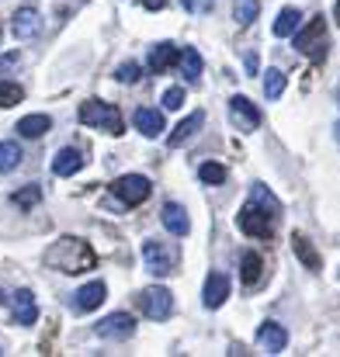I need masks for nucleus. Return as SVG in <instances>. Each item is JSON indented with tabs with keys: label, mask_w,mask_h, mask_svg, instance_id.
Instances as JSON below:
<instances>
[{
	"label": "nucleus",
	"mask_w": 340,
	"mask_h": 357,
	"mask_svg": "<svg viewBox=\"0 0 340 357\" xmlns=\"http://www.w3.org/2000/svg\"><path fill=\"white\" fill-rule=\"evenodd\" d=\"M334 128H337V142H340V119H337V125H334Z\"/></svg>",
	"instance_id": "58836bf2"
},
{
	"label": "nucleus",
	"mask_w": 340,
	"mask_h": 357,
	"mask_svg": "<svg viewBox=\"0 0 340 357\" xmlns=\"http://www.w3.org/2000/svg\"><path fill=\"white\" fill-rule=\"evenodd\" d=\"M299 24H302V14H299L295 7H285V10L278 14V21H274V38H288Z\"/></svg>",
	"instance_id": "b1692460"
},
{
	"label": "nucleus",
	"mask_w": 340,
	"mask_h": 357,
	"mask_svg": "<svg viewBox=\"0 0 340 357\" xmlns=\"http://www.w3.org/2000/svg\"><path fill=\"white\" fill-rule=\"evenodd\" d=\"M45 260H49L56 271H63V274H84V271H91V267L98 264L91 243H87V239H77V236H63L45 253Z\"/></svg>",
	"instance_id": "f257e3e1"
},
{
	"label": "nucleus",
	"mask_w": 340,
	"mask_h": 357,
	"mask_svg": "<svg viewBox=\"0 0 340 357\" xmlns=\"http://www.w3.org/2000/svg\"><path fill=\"white\" fill-rule=\"evenodd\" d=\"M94 333H98L101 340H128V337L135 333V319H132L128 312H112L108 319H101V323L94 326Z\"/></svg>",
	"instance_id": "6e6552de"
},
{
	"label": "nucleus",
	"mask_w": 340,
	"mask_h": 357,
	"mask_svg": "<svg viewBox=\"0 0 340 357\" xmlns=\"http://www.w3.org/2000/svg\"><path fill=\"white\" fill-rule=\"evenodd\" d=\"M167 0H142V7H149V10H160Z\"/></svg>",
	"instance_id": "f704fd0d"
},
{
	"label": "nucleus",
	"mask_w": 340,
	"mask_h": 357,
	"mask_svg": "<svg viewBox=\"0 0 340 357\" xmlns=\"http://www.w3.org/2000/svg\"><path fill=\"white\" fill-rule=\"evenodd\" d=\"M260 271H264L260 253L246 250V253L239 257V278H243V284H257V281H260Z\"/></svg>",
	"instance_id": "4be33fe9"
},
{
	"label": "nucleus",
	"mask_w": 340,
	"mask_h": 357,
	"mask_svg": "<svg viewBox=\"0 0 340 357\" xmlns=\"http://www.w3.org/2000/svg\"><path fill=\"white\" fill-rule=\"evenodd\" d=\"M77 119H80V125L101 128V132H108V135H121V132H125L118 108L108 105V101H98V98H87V101L77 108Z\"/></svg>",
	"instance_id": "f03ea898"
},
{
	"label": "nucleus",
	"mask_w": 340,
	"mask_h": 357,
	"mask_svg": "<svg viewBox=\"0 0 340 357\" xmlns=\"http://www.w3.org/2000/svg\"><path fill=\"white\" fill-rule=\"evenodd\" d=\"M135 128H139L146 139H156V135L167 128L163 112H156V108H135Z\"/></svg>",
	"instance_id": "f3484780"
},
{
	"label": "nucleus",
	"mask_w": 340,
	"mask_h": 357,
	"mask_svg": "<svg viewBox=\"0 0 340 357\" xmlns=\"http://www.w3.org/2000/svg\"><path fill=\"white\" fill-rule=\"evenodd\" d=\"M142 260H146V271L156 274V278H163V274L174 271V253L160 239H146L142 243Z\"/></svg>",
	"instance_id": "0eeeda50"
},
{
	"label": "nucleus",
	"mask_w": 340,
	"mask_h": 357,
	"mask_svg": "<svg viewBox=\"0 0 340 357\" xmlns=\"http://www.w3.org/2000/svg\"><path fill=\"white\" fill-rule=\"evenodd\" d=\"M181 3H184V10H191V7H195V0H181Z\"/></svg>",
	"instance_id": "c9c22d12"
},
{
	"label": "nucleus",
	"mask_w": 340,
	"mask_h": 357,
	"mask_svg": "<svg viewBox=\"0 0 340 357\" xmlns=\"http://www.w3.org/2000/svg\"><path fill=\"white\" fill-rule=\"evenodd\" d=\"M292 35H295V49L302 56H309L313 63H323L327 59V17L316 14V17H309V24L295 28Z\"/></svg>",
	"instance_id": "7ed1b4c3"
},
{
	"label": "nucleus",
	"mask_w": 340,
	"mask_h": 357,
	"mask_svg": "<svg viewBox=\"0 0 340 357\" xmlns=\"http://www.w3.org/2000/svg\"><path fill=\"white\" fill-rule=\"evenodd\" d=\"M177 66H181V77H184V80H191V84L202 80V56H198L195 49H184V52L177 56Z\"/></svg>",
	"instance_id": "5701e85b"
},
{
	"label": "nucleus",
	"mask_w": 340,
	"mask_h": 357,
	"mask_svg": "<svg viewBox=\"0 0 340 357\" xmlns=\"http://www.w3.org/2000/svg\"><path fill=\"white\" fill-rule=\"evenodd\" d=\"M260 14V0H232V21L236 24H253Z\"/></svg>",
	"instance_id": "a878e982"
},
{
	"label": "nucleus",
	"mask_w": 340,
	"mask_h": 357,
	"mask_svg": "<svg viewBox=\"0 0 340 357\" xmlns=\"http://www.w3.org/2000/svg\"><path fill=\"white\" fill-rule=\"evenodd\" d=\"M229 298V278L223 271H212L209 278H205V291H202V302H205V309H219L223 302Z\"/></svg>",
	"instance_id": "9b49d317"
},
{
	"label": "nucleus",
	"mask_w": 340,
	"mask_h": 357,
	"mask_svg": "<svg viewBox=\"0 0 340 357\" xmlns=\"http://www.w3.org/2000/svg\"><path fill=\"white\" fill-rule=\"evenodd\" d=\"M112 191L125 202V205H142L149 195H153V184L142 177V174H125L112 184Z\"/></svg>",
	"instance_id": "423d86ee"
},
{
	"label": "nucleus",
	"mask_w": 340,
	"mask_h": 357,
	"mask_svg": "<svg viewBox=\"0 0 340 357\" xmlns=\"http://www.w3.org/2000/svg\"><path fill=\"white\" fill-rule=\"evenodd\" d=\"M198 177H202V184L219 188V184L226 181V170H223L219 163H202V167H198Z\"/></svg>",
	"instance_id": "c756f323"
},
{
	"label": "nucleus",
	"mask_w": 340,
	"mask_h": 357,
	"mask_svg": "<svg viewBox=\"0 0 340 357\" xmlns=\"http://www.w3.org/2000/svg\"><path fill=\"white\" fill-rule=\"evenodd\" d=\"M292 253L302 260V267H309V271H320L323 267V257H320V250L313 246V239L306 236V233H292Z\"/></svg>",
	"instance_id": "ddd939ff"
},
{
	"label": "nucleus",
	"mask_w": 340,
	"mask_h": 357,
	"mask_svg": "<svg viewBox=\"0 0 340 357\" xmlns=\"http://www.w3.org/2000/svg\"><path fill=\"white\" fill-rule=\"evenodd\" d=\"M271 222H274V215H267L264 208H257V205H250V202H246V205L239 208V215H236V226L253 239H271Z\"/></svg>",
	"instance_id": "39448f33"
},
{
	"label": "nucleus",
	"mask_w": 340,
	"mask_h": 357,
	"mask_svg": "<svg viewBox=\"0 0 340 357\" xmlns=\"http://www.w3.org/2000/svg\"><path fill=\"white\" fill-rule=\"evenodd\" d=\"M21 163V146L17 142H0V174H10Z\"/></svg>",
	"instance_id": "c85d7f7f"
},
{
	"label": "nucleus",
	"mask_w": 340,
	"mask_h": 357,
	"mask_svg": "<svg viewBox=\"0 0 340 357\" xmlns=\"http://www.w3.org/2000/svg\"><path fill=\"white\" fill-rule=\"evenodd\" d=\"M181 105H184V91H181V87L163 91V108H167V112H177Z\"/></svg>",
	"instance_id": "473e14b6"
},
{
	"label": "nucleus",
	"mask_w": 340,
	"mask_h": 357,
	"mask_svg": "<svg viewBox=\"0 0 340 357\" xmlns=\"http://www.w3.org/2000/svg\"><path fill=\"white\" fill-rule=\"evenodd\" d=\"M14 38L17 42H28V38H35L38 31H42V14L35 10V7H21L17 14H14Z\"/></svg>",
	"instance_id": "9d476101"
},
{
	"label": "nucleus",
	"mask_w": 340,
	"mask_h": 357,
	"mask_svg": "<svg viewBox=\"0 0 340 357\" xmlns=\"http://www.w3.org/2000/svg\"><path fill=\"white\" fill-rule=\"evenodd\" d=\"M38 319V305H35V295L28 288L14 291V323L17 326H31Z\"/></svg>",
	"instance_id": "2eb2a0df"
},
{
	"label": "nucleus",
	"mask_w": 340,
	"mask_h": 357,
	"mask_svg": "<svg viewBox=\"0 0 340 357\" xmlns=\"http://www.w3.org/2000/svg\"><path fill=\"white\" fill-rule=\"evenodd\" d=\"M17 59H21V56H17V52H10V56H3V59H0V70H7V66H14V63H17Z\"/></svg>",
	"instance_id": "72a5a7b5"
},
{
	"label": "nucleus",
	"mask_w": 340,
	"mask_h": 357,
	"mask_svg": "<svg viewBox=\"0 0 340 357\" xmlns=\"http://www.w3.org/2000/svg\"><path fill=\"white\" fill-rule=\"evenodd\" d=\"M257 344H260L267 354H281V351L288 347V333H285L278 323H264V326L257 330Z\"/></svg>",
	"instance_id": "dca6fc26"
},
{
	"label": "nucleus",
	"mask_w": 340,
	"mask_h": 357,
	"mask_svg": "<svg viewBox=\"0 0 340 357\" xmlns=\"http://www.w3.org/2000/svg\"><path fill=\"white\" fill-rule=\"evenodd\" d=\"M3 302H7V295H3V288H0V305H3Z\"/></svg>",
	"instance_id": "4c0bfd02"
},
{
	"label": "nucleus",
	"mask_w": 340,
	"mask_h": 357,
	"mask_svg": "<svg viewBox=\"0 0 340 357\" xmlns=\"http://www.w3.org/2000/svg\"><path fill=\"white\" fill-rule=\"evenodd\" d=\"M52 128V119L49 115H24V119L17 121V135H24V139H42L45 132Z\"/></svg>",
	"instance_id": "aec40b11"
},
{
	"label": "nucleus",
	"mask_w": 340,
	"mask_h": 357,
	"mask_svg": "<svg viewBox=\"0 0 340 357\" xmlns=\"http://www.w3.org/2000/svg\"><path fill=\"white\" fill-rule=\"evenodd\" d=\"M17 101H24V87L14 80H0V108H14Z\"/></svg>",
	"instance_id": "cd10ccee"
},
{
	"label": "nucleus",
	"mask_w": 340,
	"mask_h": 357,
	"mask_svg": "<svg viewBox=\"0 0 340 357\" xmlns=\"http://www.w3.org/2000/svg\"><path fill=\"white\" fill-rule=\"evenodd\" d=\"M160 222H163V229H167V233H174V236H188V233H191L188 212H184L177 202L163 205V212H160Z\"/></svg>",
	"instance_id": "f8f14e48"
},
{
	"label": "nucleus",
	"mask_w": 340,
	"mask_h": 357,
	"mask_svg": "<svg viewBox=\"0 0 340 357\" xmlns=\"http://www.w3.org/2000/svg\"><path fill=\"white\" fill-rule=\"evenodd\" d=\"M38 198H42V195H38V188L31 184V188H24V191H14V198H10V202H14V205H21V208H31V205H38Z\"/></svg>",
	"instance_id": "2f4dec72"
},
{
	"label": "nucleus",
	"mask_w": 340,
	"mask_h": 357,
	"mask_svg": "<svg viewBox=\"0 0 340 357\" xmlns=\"http://www.w3.org/2000/svg\"><path fill=\"white\" fill-rule=\"evenodd\" d=\"M170 309H174V298H170L167 288L149 284V288L139 291V312H142V316H149V319H167Z\"/></svg>",
	"instance_id": "20e7f679"
},
{
	"label": "nucleus",
	"mask_w": 340,
	"mask_h": 357,
	"mask_svg": "<svg viewBox=\"0 0 340 357\" xmlns=\"http://www.w3.org/2000/svg\"><path fill=\"white\" fill-rule=\"evenodd\" d=\"M105 295H108V284H105V281H91V284H84V288L77 291V309H80V312H94V309L105 302Z\"/></svg>",
	"instance_id": "a211bd4d"
},
{
	"label": "nucleus",
	"mask_w": 340,
	"mask_h": 357,
	"mask_svg": "<svg viewBox=\"0 0 340 357\" xmlns=\"http://www.w3.org/2000/svg\"><path fill=\"white\" fill-rule=\"evenodd\" d=\"M80 167H84V153L73 149V146H66V149H59V153L52 156V174H56V177H73Z\"/></svg>",
	"instance_id": "4468645a"
},
{
	"label": "nucleus",
	"mask_w": 340,
	"mask_h": 357,
	"mask_svg": "<svg viewBox=\"0 0 340 357\" xmlns=\"http://www.w3.org/2000/svg\"><path fill=\"white\" fill-rule=\"evenodd\" d=\"M229 119H232V125H236L239 132H253V128L260 125V112H257L243 94H232V98H229Z\"/></svg>",
	"instance_id": "1a4fd4ad"
},
{
	"label": "nucleus",
	"mask_w": 340,
	"mask_h": 357,
	"mask_svg": "<svg viewBox=\"0 0 340 357\" xmlns=\"http://www.w3.org/2000/svg\"><path fill=\"white\" fill-rule=\"evenodd\" d=\"M285 84H288L285 70H264V94H267L271 101H278V98L285 94Z\"/></svg>",
	"instance_id": "bb28decb"
},
{
	"label": "nucleus",
	"mask_w": 340,
	"mask_h": 357,
	"mask_svg": "<svg viewBox=\"0 0 340 357\" xmlns=\"http://www.w3.org/2000/svg\"><path fill=\"white\" fill-rule=\"evenodd\" d=\"M139 77H142V66H139V63H121V66L114 70V80H118V84H135Z\"/></svg>",
	"instance_id": "7c9ffc66"
},
{
	"label": "nucleus",
	"mask_w": 340,
	"mask_h": 357,
	"mask_svg": "<svg viewBox=\"0 0 340 357\" xmlns=\"http://www.w3.org/2000/svg\"><path fill=\"white\" fill-rule=\"evenodd\" d=\"M334 17H337V24H340V0H337V7H334Z\"/></svg>",
	"instance_id": "e433bc0d"
},
{
	"label": "nucleus",
	"mask_w": 340,
	"mask_h": 357,
	"mask_svg": "<svg viewBox=\"0 0 340 357\" xmlns=\"http://www.w3.org/2000/svg\"><path fill=\"white\" fill-rule=\"evenodd\" d=\"M246 202H250V205H257V208H264L267 215H278V208H281V205H278V198H274V195H271L264 184H253Z\"/></svg>",
	"instance_id": "393cba45"
},
{
	"label": "nucleus",
	"mask_w": 340,
	"mask_h": 357,
	"mask_svg": "<svg viewBox=\"0 0 340 357\" xmlns=\"http://www.w3.org/2000/svg\"><path fill=\"white\" fill-rule=\"evenodd\" d=\"M202 121H205V112H195V115H188V119L181 121L174 132H170V139H167V142H170V146H184V142H188V139H191V135L202 128Z\"/></svg>",
	"instance_id": "412c9836"
},
{
	"label": "nucleus",
	"mask_w": 340,
	"mask_h": 357,
	"mask_svg": "<svg viewBox=\"0 0 340 357\" xmlns=\"http://www.w3.org/2000/svg\"><path fill=\"white\" fill-rule=\"evenodd\" d=\"M177 45L174 42H163V45H156L153 52H149V73H167L170 66H177Z\"/></svg>",
	"instance_id": "6ab92c4d"
}]
</instances>
